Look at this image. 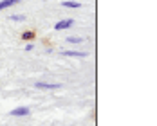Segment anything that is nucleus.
Wrapping results in <instances>:
<instances>
[{
    "instance_id": "1",
    "label": "nucleus",
    "mask_w": 157,
    "mask_h": 126,
    "mask_svg": "<svg viewBox=\"0 0 157 126\" xmlns=\"http://www.w3.org/2000/svg\"><path fill=\"white\" fill-rule=\"evenodd\" d=\"M74 25V18H65L54 24V31H65V29H71Z\"/></svg>"
},
{
    "instance_id": "2",
    "label": "nucleus",
    "mask_w": 157,
    "mask_h": 126,
    "mask_svg": "<svg viewBox=\"0 0 157 126\" xmlns=\"http://www.w3.org/2000/svg\"><path fill=\"white\" fill-rule=\"evenodd\" d=\"M34 88H40V90H58V88H62V85L60 83H42V81H36Z\"/></svg>"
},
{
    "instance_id": "3",
    "label": "nucleus",
    "mask_w": 157,
    "mask_h": 126,
    "mask_svg": "<svg viewBox=\"0 0 157 126\" xmlns=\"http://www.w3.org/2000/svg\"><path fill=\"white\" fill-rule=\"evenodd\" d=\"M29 113H31V108H27V106H18V108L9 112L11 117H27Z\"/></svg>"
},
{
    "instance_id": "4",
    "label": "nucleus",
    "mask_w": 157,
    "mask_h": 126,
    "mask_svg": "<svg viewBox=\"0 0 157 126\" xmlns=\"http://www.w3.org/2000/svg\"><path fill=\"white\" fill-rule=\"evenodd\" d=\"M63 56H69V58H87L89 52H78V50H63Z\"/></svg>"
},
{
    "instance_id": "5",
    "label": "nucleus",
    "mask_w": 157,
    "mask_h": 126,
    "mask_svg": "<svg viewBox=\"0 0 157 126\" xmlns=\"http://www.w3.org/2000/svg\"><path fill=\"white\" fill-rule=\"evenodd\" d=\"M36 38V32L31 31V29H27V31H24L20 34V40H24V42H33Z\"/></svg>"
},
{
    "instance_id": "6",
    "label": "nucleus",
    "mask_w": 157,
    "mask_h": 126,
    "mask_svg": "<svg viewBox=\"0 0 157 126\" xmlns=\"http://www.w3.org/2000/svg\"><path fill=\"white\" fill-rule=\"evenodd\" d=\"M18 2H20V0H2V2H0V11H4V9H7V7H13Z\"/></svg>"
},
{
    "instance_id": "7",
    "label": "nucleus",
    "mask_w": 157,
    "mask_h": 126,
    "mask_svg": "<svg viewBox=\"0 0 157 126\" xmlns=\"http://www.w3.org/2000/svg\"><path fill=\"white\" fill-rule=\"evenodd\" d=\"M62 4H63V7H76V9L81 7V4H79V2H74V0H65Z\"/></svg>"
},
{
    "instance_id": "8",
    "label": "nucleus",
    "mask_w": 157,
    "mask_h": 126,
    "mask_svg": "<svg viewBox=\"0 0 157 126\" xmlns=\"http://www.w3.org/2000/svg\"><path fill=\"white\" fill-rule=\"evenodd\" d=\"M67 42H69V43H74V45H79V43H83L85 40H83V38H79V36H69V38H67Z\"/></svg>"
},
{
    "instance_id": "9",
    "label": "nucleus",
    "mask_w": 157,
    "mask_h": 126,
    "mask_svg": "<svg viewBox=\"0 0 157 126\" xmlns=\"http://www.w3.org/2000/svg\"><path fill=\"white\" fill-rule=\"evenodd\" d=\"M9 20H13V22H25V16L24 15H11Z\"/></svg>"
},
{
    "instance_id": "10",
    "label": "nucleus",
    "mask_w": 157,
    "mask_h": 126,
    "mask_svg": "<svg viewBox=\"0 0 157 126\" xmlns=\"http://www.w3.org/2000/svg\"><path fill=\"white\" fill-rule=\"evenodd\" d=\"M33 49H34V43H33V42H29V43L25 45V52H31Z\"/></svg>"
}]
</instances>
